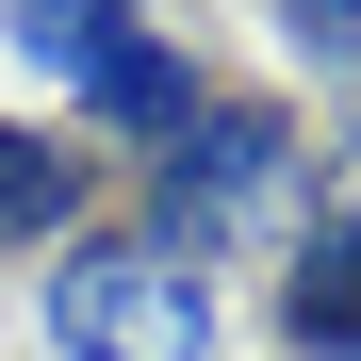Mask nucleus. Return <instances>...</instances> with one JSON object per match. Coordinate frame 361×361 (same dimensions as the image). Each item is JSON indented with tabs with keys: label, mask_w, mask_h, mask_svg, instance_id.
Instances as JSON below:
<instances>
[{
	"label": "nucleus",
	"mask_w": 361,
	"mask_h": 361,
	"mask_svg": "<svg viewBox=\"0 0 361 361\" xmlns=\"http://www.w3.org/2000/svg\"><path fill=\"white\" fill-rule=\"evenodd\" d=\"M33 329L49 361H214V263L82 214L66 247H33Z\"/></svg>",
	"instance_id": "f257e3e1"
},
{
	"label": "nucleus",
	"mask_w": 361,
	"mask_h": 361,
	"mask_svg": "<svg viewBox=\"0 0 361 361\" xmlns=\"http://www.w3.org/2000/svg\"><path fill=\"white\" fill-rule=\"evenodd\" d=\"M295 164H312V132H295L279 99H230V82H214V99L148 148V214H132V230H148V247H180V263H214L247 214L295 197Z\"/></svg>",
	"instance_id": "f03ea898"
},
{
	"label": "nucleus",
	"mask_w": 361,
	"mask_h": 361,
	"mask_svg": "<svg viewBox=\"0 0 361 361\" xmlns=\"http://www.w3.org/2000/svg\"><path fill=\"white\" fill-rule=\"evenodd\" d=\"M279 329L312 361H361V214H295V263H279Z\"/></svg>",
	"instance_id": "7ed1b4c3"
},
{
	"label": "nucleus",
	"mask_w": 361,
	"mask_h": 361,
	"mask_svg": "<svg viewBox=\"0 0 361 361\" xmlns=\"http://www.w3.org/2000/svg\"><path fill=\"white\" fill-rule=\"evenodd\" d=\"M99 197V148H49L33 115H0V247H66Z\"/></svg>",
	"instance_id": "20e7f679"
},
{
	"label": "nucleus",
	"mask_w": 361,
	"mask_h": 361,
	"mask_svg": "<svg viewBox=\"0 0 361 361\" xmlns=\"http://www.w3.org/2000/svg\"><path fill=\"white\" fill-rule=\"evenodd\" d=\"M279 49L312 82H361V0H279Z\"/></svg>",
	"instance_id": "39448f33"
},
{
	"label": "nucleus",
	"mask_w": 361,
	"mask_h": 361,
	"mask_svg": "<svg viewBox=\"0 0 361 361\" xmlns=\"http://www.w3.org/2000/svg\"><path fill=\"white\" fill-rule=\"evenodd\" d=\"M0 17H17V0H0ZM66 17H148V0H66Z\"/></svg>",
	"instance_id": "423d86ee"
}]
</instances>
